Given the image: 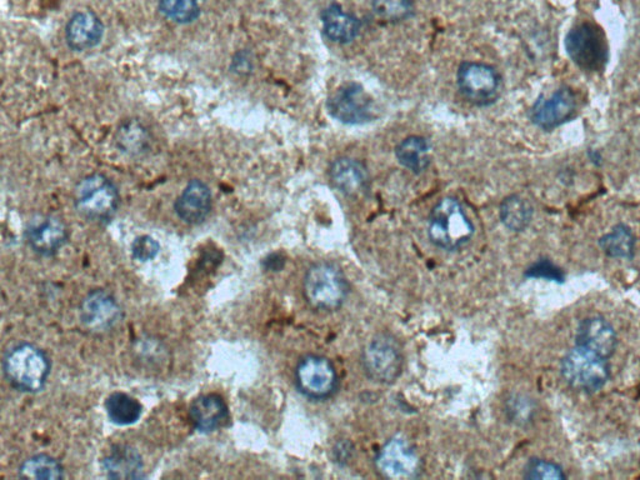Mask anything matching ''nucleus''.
<instances>
[{
    "label": "nucleus",
    "instance_id": "nucleus-22",
    "mask_svg": "<svg viewBox=\"0 0 640 480\" xmlns=\"http://www.w3.org/2000/svg\"><path fill=\"white\" fill-rule=\"evenodd\" d=\"M115 143L123 153L137 157L148 152L152 138L142 122L138 119H128L119 125Z\"/></svg>",
    "mask_w": 640,
    "mask_h": 480
},
{
    "label": "nucleus",
    "instance_id": "nucleus-19",
    "mask_svg": "<svg viewBox=\"0 0 640 480\" xmlns=\"http://www.w3.org/2000/svg\"><path fill=\"white\" fill-rule=\"evenodd\" d=\"M329 179L340 193L354 197L367 189L369 177L367 169L358 160L340 158L330 167Z\"/></svg>",
    "mask_w": 640,
    "mask_h": 480
},
{
    "label": "nucleus",
    "instance_id": "nucleus-8",
    "mask_svg": "<svg viewBox=\"0 0 640 480\" xmlns=\"http://www.w3.org/2000/svg\"><path fill=\"white\" fill-rule=\"evenodd\" d=\"M563 377L575 389L595 392L609 378L607 360L580 347L565 355L562 362Z\"/></svg>",
    "mask_w": 640,
    "mask_h": 480
},
{
    "label": "nucleus",
    "instance_id": "nucleus-14",
    "mask_svg": "<svg viewBox=\"0 0 640 480\" xmlns=\"http://www.w3.org/2000/svg\"><path fill=\"white\" fill-rule=\"evenodd\" d=\"M577 108L578 100L573 90L562 87L549 98L540 97L530 110V119L539 128L553 130L573 119Z\"/></svg>",
    "mask_w": 640,
    "mask_h": 480
},
{
    "label": "nucleus",
    "instance_id": "nucleus-3",
    "mask_svg": "<svg viewBox=\"0 0 640 480\" xmlns=\"http://www.w3.org/2000/svg\"><path fill=\"white\" fill-rule=\"evenodd\" d=\"M474 233L472 220L458 199L443 198L430 213L428 234L435 247L457 252L472 240Z\"/></svg>",
    "mask_w": 640,
    "mask_h": 480
},
{
    "label": "nucleus",
    "instance_id": "nucleus-11",
    "mask_svg": "<svg viewBox=\"0 0 640 480\" xmlns=\"http://www.w3.org/2000/svg\"><path fill=\"white\" fill-rule=\"evenodd\" d=\"M375 468L382 477L392 480L418 478L422 462L407 440L393 437L378 450L374 459Z\"/></svg>",
    "mask_w": 640,
    "mask_h": 480
},
{
    "label": "nucleus",
    "instance_id": "nucleus-31",
    "mask_svg": "<svg viewBox=\"0 0 640 480\" xmlns=\"http://www.w3.org/2000/svg\"><path fill=\"white\" fill-rule=\"evenodd\" d=\"M130 252L138 262H150V260L157 258L160 252V245L150 235H142V237L135 238Z\"/></svg>",
    "mask_w": 640,
    "mask_h": 480
},
{
    "label": "nucleus",
    "instance_id": "nucleus-23",
    "mask_svg": "<svg viewBox=\"0 0 640 480\" xmlns=\"http://www.w3.org/2000/svg\"><path fill=\"white\" fill-rule=\"evenodd\" d=\"M400 165L414 174L423 173L430 163V145L423 137H408L395 149Z\"/></svg>",
    "mask_w": 640,
    "mask_h": 480
},
{
    "label": "nucleus",
    "instance_id": "nucleus-18",
    "mask_svg": "<svg viewBox=\"0 0 640 480\" xmlns=\"http://www.w3.org/2000/svg\"><path fill=\"white\" fill-rule=\"evenodd\" d=\"M577 347L607 359L617 348V335L607 320L590 317L584 319L579 325Z\"/></svg>",
    "mask_w": 640,
    "mask_h": 480
},
{
    "label": "nucleus",
    "instance_id": "nucleus-15",
    "mask_svg": "<svg viewBox=\"0 0 640 480\" xmlns=\"http://www.w3.org/2000/svg\"><path fill=\"white\" fill-rule=\"evenodd\" d=\"M190 422L200 433L209 434L227 427L230 413L227 403L219 394L199 395L189 407Z\"/></svg>",
    "mask_w": 640,
    "mask_h": 480
},
{
    "label": "nucleus",
    "instance_id": "nucleus-16",
    "mask_svg": "<svg viewBox=\"0 0 640 480\" xmlns=\"http://www.w3.org/2000/svg\"><path fill=\"white\" fill-rule=\"evenodd\" d=\"M212 205V192L208 185L202 180L194 179L179 195L174 210L185 224L198 225L208 218Z\"/></svg>",
    "mask_w": 640,
    "mask_h": 480
},
{
    "label": "nucleus",
    "instance_id": "nucleus-24",
    "mask_svg": "<svg viewBox=\"0 0 640 480\" xmlns=\"http://www.w3.org/2000/svg\"><path fill=\"white\" fill-rule=\"evenodd\" d=\"M105 410H107L110 422L127 427L138 422L143 414L142 404L132 395L122 392H115L105 400Z\"/></svg>",
    "mask_w": 640,
    "mask_h": 480
},
{
    "label": "nucleus",
    "instance_id": "nucleus-30",
    "mask_svg": "<svg viewBox=\"0 0 640 480\" xmlns=\"http://www.w3.org/2000/svg\"><path fill=\"white\" fill-rule=\"evenodd\" d=\"M524 477L527 479H564L565 475L559 465L547 462L543 459L529 460L527 467L524 469Z\"/></svg>",
    "mask_w": 640,
    "mask_h": 480
},
{
    "label": "nucleus",
    "instance_id": "nucleus-32",
    "mask_svg": "<svg viewBox=\"0 0 640 480\" xmlns=\"http://www.w3.org/2000/svg\"><path fill=\"white\" fill-rule=\"evenodd\" d=\"M527 277L553 280V282H562L564 278L562 270L555 267V265L548 262V260H539V262L534 263L532 267L527 270Z\"/></svg>",
    "mask_w": 640,
    "mask_h": 480
},
{
    "label": "nucleus",
    "instance_id": "nucleus-21",
    "mask_svg": "<svg viewBox=\"0 0 640 480\" xmlns=\"http://www.w3.org/2000/svg\"><path fill=\"white\" fill-rule=\"evenodd\" d=\"M324 34L338 44H348L358 37L360 22L353 14L344 12L337 4H332L323 12Z\"/></svg>",
    "mask_w": 640,
    "mask_h": 480
},
{
    "label": "nucleus",
    "instance_id": "nucleus-2",
    "mask_svg": "<svg viewBox=\"0 0 640 480\" xmlns=\"http://www.w3.org/2000/svg\"><path fill=\"white\" fill-rule=\"evenodd\" d=\"M350 285L337 264L319 262L310 267L303 279V294L309 307L318 312H337L347 302Z\"/></svg>",
    "mask_w": 640,
    "mask_h": 480
},
{
    "label": "nucleus",
    "instance_id": "nucleus-10",
    "mask_svg": "<svg viewBox=\"0 0 640 480\" xmlns=\"http://www.w3.org/2000/svg\"><path fill=\"white\" fill-rule=\"evenodd\" d=\"M327 109L335 120L348 125L369 123L375 118L373 98L355 82L340 85L328 98Z\"/></svg>",
    "mask_w": 640,
    "mask_h": 480
},
{
    "label": "nucleus",
    "instance_id": "nucleus-1",
    "mask_svg": "<svg viewBox=\"0 0 640 480\" xmlns=\"http://www.w3.org/2000/svg\"><path fill=\"white\" fill-rule=\"evenodd\" d=\"M3 373L8 383L22 393L42 392L48 383L52 363L38 345L19 343L4 354Z\"/></svg>",
    "mask_w": 640,
    "mask_h": 480
},
{
    "label": "nucleus",
    "instance_id": "nucleus-29",
    "mask_svg": "<svg viewBox=\"0 0 640 480\" xmlns=\"http://www.w3.org/2000/svg\"><path fill=\"white\" fill-rule=\"evenodd\" d=\"M372 5L374 13L385 22H402L414 13L412 0H373Z\"/></svg>",
    "mask_w": 640,
    "mask_h": 480
},
{
    "label": "nucleus",
    "instance_id": "nucleus-25",
    "mask_svg": "<svg viewBox=\"0 0 640 480\" xmlns=\"http://www.w3.org/2000/svg\"><path fill=\"white\" fill-rule=\"evenodd\" d=\"M18 474L24 479H63L64 468L58 459L47 454H37L20 464Z\"/></svg>",
    "mask_w": 640,
    "mask_h": 480
},
{
    "label": "nucleus",
    "instance_id": "nucleus-27",
    "mask_svg": "<svg viewBox=\"0 0 640 480\" xmlns=\"http://www.w3.org/2000/svg\"><path fill=\"white\" fill-rule=\"evenodd\" d=\"M635 240L632 232L623 224L617 225L612 232L600 240V247L609 257L630 258L634 253Z\"/></svg>",
    "mask_w": 640,
    "mask_h": 480
},
{
    "label": "nucleus",
    "instance_id": "nucleus-28",
    "mask_svg": "<svg viewBox=\"0 0 640 480\" xmlns=\"http://www.w3.org/2000/svg\"><path fill=\"white\" fill-rule=\"evenodd\" d=\"M159 10L170 22L189 24L200 15V0H159Z\"/></svg>",
    "mask_w": 640,
    "mask_h": 480
},
{
    "label": "nucleus",
    "instance_id": "nucleus-12",
    "mask_svg": "<svg viewBox=\"0 0 640 480\" xmlns=\"http://www.w3.org/2000/svg\"><path fill=\"white\" fill-rule=\"evenodd\" d=\"M79 318L89 332L104 333L122 320L123 309L107 290L95 289L85 295L80 303Z\"/></svg>",
    "mask_w": 640,
    "mask_h": 480
},
{
    "label": "nucleus",
    "instance_id": "nucleus-20",
    "mask_svg": "<svg viewBox=\"0 0 640 480\" xmlns=\"http://www.w3.org/2000/svg\"><path fill=\"white\" fill-rule=\"evenodd\" d=\"M102 468L107 477L112 479L145 478L143 459L129 445H114L103 458Z\"/></svg>",
    "mask_w": 640,
    "mask_h": 480
},
{
    "label": "nucleus",
    "instance_id": "nucleus-5",
    "mask_svg": "<svg viewBox=\"0 0 640 480\" xmlns=\"http://www.w3.org/2000/svg\"><path fill=\"white\" fill-rule=\"evenodd\" d=\"M365 377L373 383L389 385L397 382L404 370L402 345L394 335H375L360 355Z\"/></svg>",
    "mask_w": 640,
    "mask_h": 480
},
{
    "label": "nucleus",
    "instance_id": "nucleus-17",
    "mask_svg": "<svg viewBox=\"0 0 640 480\" xmlns=\"http://www.w3.org/2000/svg\"><path fill=\"white\" fill-rule=\"evenodd\" d=\"M104 25L92 10H82L70 17L65 27V40L75 52H85L102 42Z\"/></svg>",
    "mask_w": 640,
    "mask_h": 480
},
{
    "label": "nucleus",
    "instance_id": "nucleus-26",
    "mask_svg": "<svg viewBox=\"0 0 640 480\" xmlns=\"http://www.w3.org/2000/svg\"><path fill=\"white\" fill-rule=\"evenodd\" d=\"M500 219L513 232H522L532 222L533 209L527 200L519 195H510L500 205Z\"/></svg>",
    "mask_w": 640,
    "mask_h": 480
},
{
    "label": "nucleus",
    "instance_id": "nucleus-9",
    "mask_svg": "<svg viewBox=\"0 0 640 480\" xmlns=\"http://www.w3.org/2000/svg\"><path fill=\"white\" fill-rule=\"evenodd\" d=\"M457 84L464 99L484 107L499 98L502 78L492 65L465 62L458 69Z\"/></svg>",
    "mask_w": 640,
    "mask_h": 480
},
{
    "label": "nucleus",
    "instance_id": "nucleus-4",
    "mask_svg": "<svg viewBox=\"0 0 640 480\" xmlns=\"http://www.w3.org/2000/svg\"><path fill=\"white\" fill-rule=\"evenodd\" d=\"M74 204L78 213L90 222L108 224L118 212L119 190L104 174L88 175L74 189Z\"/></svg>",
    "mask_w": 640,
    "mask_h": 480
},
{
    "label": "nucleus",
    "instance_id": "nucleus-7",
    "mask_svg": "<svg viewBox=\"0 0 640 480\" xmlns=\"http://www.w3.org/2000/svg\"><path fill=\"white\" fill-rule=\"evenodd\" d=\"M565 49L570 59L585 72H600L609 60L607 38L593 23L584 22L569 30Z\"/></svg>",
    "mask_w": 640,
    "mask_h": 480
},
{
    "label": "nucleus",
    "instance_id": "nucleus-6",
    "mask_svg": "<svg viewBox=\"0 0 640 480\" xmlns=\"http://www.w3.org/2000/svg\"><path fill=\"white\" fill-rule=\"evenodd\" d=\"M294 383L304 398L313 402H324L338 392L337 368L332 360L324 355H305L295 367Z\"/></svg>",
    "mask_w": 640,
    "mask_h": 480
},
{
    "label": "nucleus",
    "instance_id": "nucleus-13",
    "mask_svg": "<svg viewBox=\"0 0 640 480\" xmlns=\"http://www.w3.org/2000/svg\"><path fill=\"white\" fill-rule=\"evenodd\" d=\"M25 239L34 253L53 257L68 243V227L55 215H38L30 220L25 229Z\"/></svg>",
    "mask_w": 640,
    "mask_h": 480
}]
</instances>
